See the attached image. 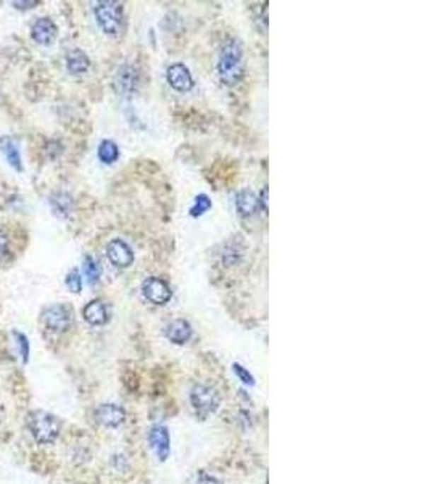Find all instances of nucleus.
<instances>
[{"label": "nucleus", "mask_w": 430, "mask_h": 484, "mask_svg": "<svg viewBox=\"0 0 430 484\" xmlns=\"http://www.w3.org/2000/svg\"><path fill=\"white\" fill-rule=\"evenodd\" d=\"M218 73L224 84L236 86L243 76V52L237 39L224 44L218 62Z\"/></svg>", "instance_id": "obj_1"}, {"label": "nucleus", "mask_w": 430, "mask_h": 484, "mask_svg": "<svg viewBox=\"0 0 430 484\" xmlns=\"http://www.w3.org/2000/svg\"><path fill=\"white\" fill-rule=\"evenodd\" d=\"M28 428L39 444H52L60 434V422L57 417L42 410H34L28 415Z\"/></svg>", "instance_id": "obj_2"}, {"label": "nucleus", "mask_w": 430, "mask_h": 484, "mask_svg": "<svg viewBox=\"0 0 430 484\" xmlns=\"http://www.w3.org/2000/svg\"><path fill=\"white\" fill-rule=\"evenodd\" d=\"M94 15L98 26L105 34L116 36L123 30V5L120 2H113V0L97 2L94 5Z\"/></svg>", "instance_id": "obj_3"}, {"label": "nucleus", "mask_w": 430, "mask_h": 484, "mask_svg": "<svg viewBox=\"0 0 430 484\" xmlns=\"http://www.w3.org/2000/svg\"><path fill=\"white\" fill-rule=\"evenodd\" d=\"M219 396L216 391L210 386L197 384L194 386L190 393V403L194 407L195 413L202 418H207L208 415H211L218 410L219 407Z\"/></svg>", "instance_id": "obj_4"}, {"label": "nucleus", "mask_w": 430, "mask_h": 484, "mask_svg": "<svg viewBox=\"0 0 430 484\" xmlns=\"http://www.w3.org/2000/svg\"><path fill=\"white\" fill-rule=\"evenodd\" d=\"M139 83H141V76H139V71L136 67L123 65V67H120L118 71L115 73L113 88L120 96L131 97L132 94H136Z\"/></svg>", "instance_id": "obj_5"}, {"label": "nucleus", "mask_w": 430, "mask_h": 484, "mask_svg": "<svg viewBox=\"0 0 430 484\" xmlns=\"http://www.w3.org/2000/svg\"><path fill=\"white\" fill-rule=\"evenodd\" d=\"M42 320L50 331L63 333L71 325V310L62 304L52 305L44 310Z\"/></svg>", "instance_id": "obj_6"}, {"label": "nucleus", "mask_w": 430, "mask_h": 484, "mask_svg": "<svg viewBox=\"0 0 430 484\" xmlns=\"http://www.w3.org/2000/svg\"><path fill=\"white\" fill-rule=\"evenodd\" d=\"M142 294L149 302L155 305H165L171 301L173 291L166 281L160 278H149L142 284Z\"/></svg>", "instance_id": "obj_7"}, {"label": "nucleus", "mask_w": 430, "mask_h": 484, "mask_svg": "<svg viewBox=\"0 0 430 484\" xmlns=\"http://www.w3.org/2000/svg\"><path fill=\"white\" fill-rule=\"evenodd\" d=\"M108 260L112 262L116 268H129L134 263V252L127 242L123 239H113L107 246Z\"/></svg>", "instance_id": "obj_8"}, {"label": "nucleus", "mask_w": 430, "mask_h": 484, "mask_svg": "<svg viewBox=\"0 0 430 484\" xmlns=\"http://www.w3.org/2000/svg\"><path fill=\"white\" fill-rule=\"evenodd\" d=\"M149 441H150V447H152V451L156 455V459H158L160 462H165V460L170 457V446H171L170 433H168L166 426H160V425L153 426V428L150 430Z\"/></svg>", "instance_id": "obj_9"}, {"label": "nucleus", "mask_w": 430, "mask_h": 484, "mask_svg": "<svg viewBox=\"0 0 430 484\" xmlns=\"http://www.w3.org/2000/svg\"><path fill=\"white\" fill-rule=\"evenodd\" d=\"M166 78L171 88L179 92H189L194 88V78H192L189 68L182 63H174L168 68Z\"/></svg>", "instance_id": "obj_10"}, {"label": "nucleus", "mask_w": 430, "mask_h": 484, "mask_svg": "<svg viewBox=\"0 0 430 484\" xmlns=\"http://www.w3.org/2000/svg\"><path fill=\"white\" fill-rule=\"evenodd\" d=\"M95 418L98 423L107 426V428H116V426L124 423L126 412L115 403H103L95 410Z\"/></svg>", "instance_id": "obj_11"}, {"label": "nucleus", "mask_w": 430, "mask_h": 484, "mask_svg": "<svg viewBox=\"0 0 430 484\" xmlns=\"http://www.w3.org/2000/svg\"><path fill=\"white\" fill-rule=\"evenodd\" d=\"M31 38L40 45H50L57 38L55 23L49 18H40L31 28Z\"/></svg>", "instance_id": "obj_12"}, {"label": "nucleus", "mask_w": 430, "mask_h": 484, "mask_svg": "<svg viewBox=\"0 0 430 484\" xmlns=\"http://www.w3.org/2000/svg\"><path fill=\"white\" fill-rule=\"evenodd\" d=\"M84 320L92 326H102L110 320L107 305L102 301H92L83 309Z\"/></svg>", "instance_id": "obj_13"}, {"label": "nucleus", "mask_w": 430, "mask_h": 484, "mask_svg": "<svg viewBox=\"0 0 430 484\" xmlns=\"http://www.w3.org/2000/svg\"><path fill=\"white\" fill-rule=\"evenodd\" d=\"M166 338L170 339L171 342L182 345L185 342H189V339L192 338V326L189 321L185 320H173L170 325L166 326Z\"/></svg>", "instance_id": "obj_14"}, {"label": "nucleus", "mask_w": 430, "mask_h": 484, "mask_svg": "<svg viewBox=\"0 0 430 484\" xmlns=\"http://www.w3.org/2000/svg\"><path fill=\"white\" fill-rule=\"evenodd\" d=\"M0 152L5 155V159H7L10 166H13L16 171L23 170V161H21L18 146H16V142L11 139V137L8 136L0 137Z\"/></svg>", "instance_id": "obj_15"}, {"label": "nucleus", "mask_w": 430, "mask_h": 484, "mask_svg": "<svg viewBox=\"0 0 430 484\" xmlns=\"http://www.w3.org/2000/svg\"><path fill=\"white\" fill-rule=\"evenodd\" d=\"M236 207H237V212H239L242 217L253 215V213L258 209L257 195H255L252 191H248V189H243V191L237 194Z\"/></svg>", "instance_id": "obj_16"}, {"label": "nucleus", "mask_w": 430, "mask_h": 484, "mask_svg": "<svg viewBox=\"0 0 430 484\" xmlns=\"http://www.w3.org/2000/svg\"><path fill=\"white\" fill-rule=\"evenodd\" d=\"M66 68L71 74H83L91 68V60L83 50H71L66 57Z\"/></svg>", "instance_id": "obj_17"}, {"label": "nucleus", "mask_w": 430, "mask_h": 484, "mask_svg": "<svg viewBox=\"0 0 430 484\" xmlns=\"http://www.w3.org/2000/svg\"><path fill=\"white\" fill-rule=\"evenodd\" d=\"M50 207L57 217L68 218L69 213L73 212V199L65 192L54 194L50 197Z\"/></svg>", "instance_id": "obj_18"}, {"label": "nucleus", "mask_w": 430, "mask_h": 484, "mask_svg": "<svg viewBox=\"0 0 430 484\" xmlns=\"http://www.w3.org/2000/svg\"><path fill=\"white\" fill-rule=\"evenodd\" d=\"M97 155H98V159H100V161H103V163L112 165L120 157V149L113 141L105 139V141L100 142V146H98Z\"/></svg>", "instance_id": "obj_19"}, {"label": "nucleus", "mask_w": 430, "mask_h": 484, "mask_svg": "<svg viewBox=\"0 0 430 484\" xmlns=\"http://www.w3.org/2000/svg\"><path fill=\"white\" fill-rule=\"evenodd\" d=\"M83 268H84V275L87 276V280H89L91 284H94V282L100 280L102 270H100V265L97 263L95 258H92L91 255H86L84 262H83Z\"/></svg>", "instance_id": "obj_20"}, {"label": "nucleus", "mask_w": 430, "mask_h": 484, "mask_svg": "<svg viewBox=\"0 0 430 484\" xmlns=\"http://www.w3.org/2000/svg\"><path fill=\"white\" fill-rule=\"evenodd\" d=\"M210 209H211L210 197H208L207 194H200L199 197L195 199L194 207H192V209H190V215L192 217H200V215H203V213L208 212Z\"/></svg>", "instance_id": "obj_21"}, {"label": "nucleus", "mask_w": 430, "mask_h": 484, "mask_svg": "<svg viewBox=\"0 0 430 484\" xmlns=\"http://www.w3.org/2000/svg\"><path fill=\"white\" fill-rule=\"evenodd\" d=\"M65 282H66L68 289L73 294H79L81 289H83V278H81V275L76 268L71 270V272L66 275Z\"/></svg>", "instance_id": "obj_22"}, {"label": "nucleus", "mask_w": 430, "mask_h": 484, "mask_svg": "<svg viewBox=\"0 0 430 484\" xmlns=\"http://www.w3.org/2000/svg\"><path fill=\"white\" fill-rule=\"evenodd\" d=\"M232 370H234L236 376L239 378L243 384H247V386H253L255 384L253 374L250 373L247 368H243L242 365H239V363H234V365H232Z\"/></svg>", "instance_id": "obj_23"}, {"label": "nucleus", "mask_w": 430, "mask_h": 484, "mask_svg": "<svg viewBox=\"0 0 430 484\" xmlns=\"http://www.w3.org/2000/svg\"><path fill=\"white\" fill-rule=\"evenodd\" d=\"M13 336L16 338V344H18V349H20V354H21V359L23 362H28V355H29V344H28V338L25 334H21L20 331H13Z\"/></svg>", "instance_id": "obj_24"}, {"label": "nucleus", "mask_w": 430, "mask_h": 484, "mask_svg": "<svg viewBox=\"0 0 430 484\" xmlns=\"http://www.w3.org/2000/svg\"><path fill=\"white\" fill-rule=\"evenodd\" d=\"M7 250H8V238H7V234L0 229V257L5 255Z\"/></svg>", "instance_id": "obj_25"}, {"label": "nucleus", "mask_w": 430, "mask_h": 484, "mask_svg": "<svg viewBox=\"0 0 430 484\" xmlns=\"http://www.w3.org/2000/svg\"><path fill=\"white\" fill-rule=\"evenodd\" d=\"M195 484H221V481H218L216 478L213 476H208V475H202L199 480H197Z\"/></svg>", "instance_id": "obj_26"}, {"label": "nucleus", "mask_w": 430, "mask_h": 484, "mask_svg": "<svg viewBox=\"0 0 430 484\" xmlns=\"http://www.w3.org/2000/svg\"><path fill=\"white\" fill-rule=\"evenodd\" d=\"M11 5L18 10H25V8H33L34 5H37V2H11Z\"/></svg>", "instance_id": "obj_27"}]
</instances>
